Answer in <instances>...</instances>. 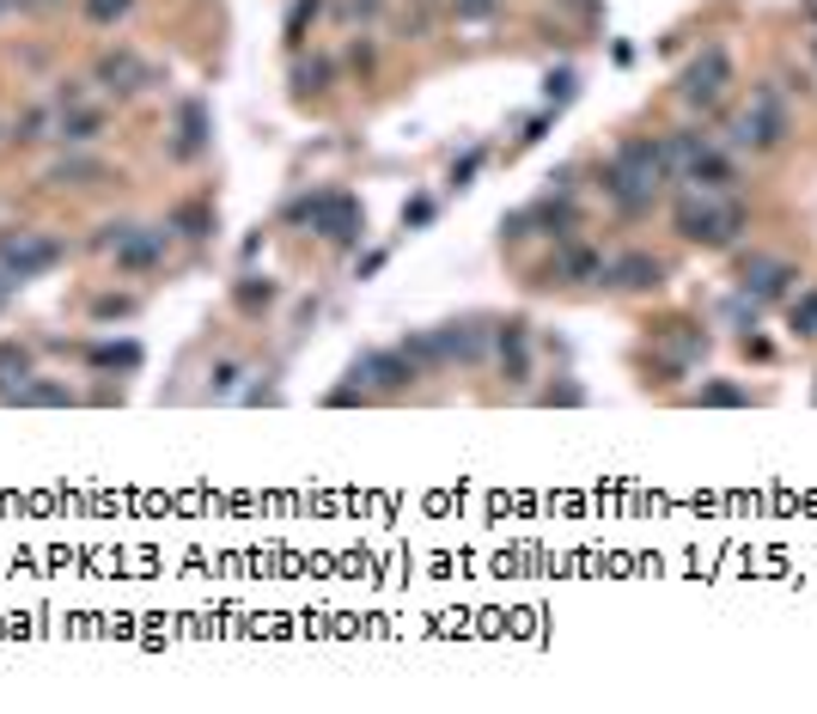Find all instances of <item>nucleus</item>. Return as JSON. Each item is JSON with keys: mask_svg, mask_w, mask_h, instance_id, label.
Returning <instances> with one entry per match:
<instances>
[{"mask_svg": "<svg viewBox=\"0 0 817 714\" xmlns=\"http://www.w3.org/2000/svg\"><path fill=\"white\" fill-rule=\"evenodd\" d=\"M671 177L665 171V140H622L617 159H610V171H604V189L617 196V208H629V214H641V208H653V196H659V184Z\"/></svg>", "mask_w": 817, "mask_h": 714, "instance_id": "1", "label": "nucleus"}, {"mask_svg": "<svg viewBox=\"0 0 817 714\" xmlns=\"http://www.w3.org/2000/svg\"><path fill=\"white\" fill-rule=\"evenodd\" d=\"M678 233L695 238V245H732L744 233V208L726 196L720 184H695L683 177L678 189Z\"/></svg>", "mask_w": 817, "mask_h": 714, "instance_id": "2", "label": "nucleus"}, {"mask_svg": "<svg viewBox=\"0 0 817 714\" xmlns=\"http://www.w3.org/2000/svg\"><path fill=\"white\" fill-rule=\"evenodd\" d=\"M287 220L294 226H311V233H324L330 245H355L360 226H367V214H360L355 196H336V189H318V196H299L294 208H287Z\"/></svg>", "mask_w": 817, "mask_h": 714, "instance_id": "3", "label": "nucleus"}, {"mask_svg": "<svg viewBox=\"0 0 817 714\" xmlns=\"http://www.w3.org/2000/svg\"><path fill=\"white\" fill-rule=\"evenodd\" d=\"M98 250H110L116 269H153L165 263V226H104Z\"/></svg>", "mask_w": 817, "mask_h": 714, "instance_id": "4", "label": "nucleus"}, {"mask_svg": "<svg viewBox=\"0 0 817 714\" xmlns=\"http://www.w3.org/2000/svg\"><path fill=\"white\" fill-rule=\"evenodd\" d=\"M55 257H62V245L44 233H7L0 238V269L13 281H32V275H44V269H55Z\"/></svg>", "mask_w": 817, "mask_h": 714, "instance_id": "5", "label": "nucleus"}, {"mask_svg": "<svg viewBox=\"0 0 817 714\" xmlns=\"http://www.w3.org/2000/svg\"><path fill=\"white\" fill-rule=\"evenodd\" d=\"M726 79H732V62H726V49H702V62H690V74H683V104H720Z\"/></svg>", "mask_w": 817, "mask_h": 714, "instance_id": "6", "label": "nucleus"}, {"mask_svg": "<svg viewBox=\"0 0 817 714\" xmlns=\"http://www.w3.org/2000/svg\"><path fill=\"white\" fill-rule=\"evenodd\" d=\"M98 86H104V93H116V98H135V93H147V86H153V67L140 62V56H128V49H116V56H104V62H98Z\"/></svg>", "mask_w": 817, "mask_h": 714, "instance_id": "7", "label": "nucleus"}, {"mask_svg": "<svg viewBox=\"0 0 817 714\" xmlns=\"http://www.w3.org/2000/svg\"><path fill=\"white\" fill-rule=\"evenodd\" d=\"M775 140H781V110H775V93H763L756 110L732 123V147H775Z\"/></svg>", "mask_w": 817, "mask_h": 714, "instance_id": "8", "label": "nucleus"}, {"mask_svg": "<svg viewBox=\"0 0 817 714\" xmlns=\"http://www.w3.org/2000/svg\"><path fill=\"white\" fill-rule=\"evenodd\" d=\"M0 404H18V409H67L74 391L67 385H49V379H18V385H0Z\"/></svg>", "mask_w": 817, "mask_h": 714, "instance_id": "9", "label": "nucleus"}, {"mask_svg": "<svg viewBox=\"0 0 817 714\" xmlns=\"http://www.w3.org/2000/svg\"><path fill=\"white\" fill-rule=\"evenodd\" d=\"M604 281H610V287H659V281H665V263H659V257H641V250H634V257H617V263L604 269Z\"/></svg>", "mask_w": 817, "mask_h": 714, "instance_id": "10", "label": "nucleus"}, {"mask_svg": "<svg viewBox=\"0 0 817 714\" xmlns=\"http://www.w3.org/2000/svg\"><path fill=\"white\" fill-rule=\"evenodd\" d=\"M355 379H372V385L397 391V385H409V379H416V367H409V355H360Z\"/></svg>", "mask_w": 817, "mask_h": 714, "instance_id": "11", "label": "nucleus"}, {"mask_svg": "<svg viewBox=\"0 0 817 714\" xmlns=\"http://www.w3.org/2000/svg\"><path fill=\"white\" fill-rule=\"evenodd\" d=\"M201 147H208V104L189 98V104L177 110V159H196Z\"/></svg>", "mask_w": 817, "mask_h": 714, "instance_id": "12", "label": "nucleus"}, {"mask_svg": "<svg viewBox=\"0 0 817 714\" xmlns=\"http://www.w3.org/2000/svg\"><path fill=\"white\" fill-rule=\"evenodd\" d=\"M98 177H104V159H86V153H74V159H55L49 165V184H74V189H92Z\"/></svg>", "mask_w": 817, "mask_h": 714, "instance_id": "13", "label": "nucleus"}, {"mask_svg": "<svg viewBox=\"0 0 817 714\" xmlns=\"http://www.w3.org/2000/svg\"><path fill=\"white\" fill-rule=\"evenodd\" d=\"M787 281H793V269H787V263H769V257H763V263L744 269V294H751V299H769V294H781Z\"/></svg>", "mask_w": 817, "mask_h": 714, "instance_id": "14", "label": "nucleus"}, {"mask_svg": "<svg viewBox=\"0 0 817 714\" xmlns=\"http://www.w3.org/2000/svg\"><path fill=\"white\" fill-rule=\"evenodd\" d=\"M98 128H104V116L98 110H62V123H55V140H67V147H86V140H98Z\"/></svg>", "mask_w": 817, "mask_h": 714, "instance_id": "15", "label": "nucleus"}, {"mask_svg": "<svg viewBox=\"0 0 817 714\" xmlns=\"http://www.w3.org/2000/svg\"><path fill=\"white\" fill-rule=\"evenodd\" d=\"M18 379H32V355L18 342H0V385H18Z\"/></svg>", "mask_w": 817, "mask_h": 714, "instance_id": "16", "label": "nucleus"}, {"mask_svg": "<svg viewBox=\"0 0 817 714\" xmlns=\"http://www.w3.org/2000/svg\"><path fill=\"white\" fill-rule=\"evenodd\" d=\"M592 275H604V263L592 250H568V257H561V281H592Z\"/></svg>", "mask_w": 817, "mask_h": 714, "instance_id": "17", "label": "nucleus"}, {"mask_svg": "<svg viewBox=\"0 0 817 714\" xmlns=\"http://www.w3.org/2000/svg\"><path fill=\"white\" fill-rule=\"evenodd\" d=\"M92 360H98V367H135L140 348H135V342H98Z\"/></svg>", "mask_w": 817, "mask_h": 714, "instance_id": "18", "label": "nucleus"}, {"mask_svg": "<svg viewBox=\"0 0 817 714\" xmlns=\"http://www.w3.org/2000/svg\"><path fill=\"white\" fill-rule=\"evenodd\" d=\"M171 226H177L184 238H208V233H214V214H208V208H184Z\"/></svg>", "mask_w": 817, "mask_h": 714, "instance_id": "19", "label": "nucleus"}, {"mask_svg": "<svg viewBox=\"0 0 817 714\" xmlns=\"http://www.w3.org/2000/svg\"><path fill=\"white\" fill-rule=\"evenodd\" d=\"M318 19V0H294V13H287V44H306V25Z\"/></svg>", "mask_w": 817, "mask_h": 714, "instance_id": "20", "label": "nucleus"}, {"mask_svg": "<svg viewBox=\"0 0 817 714\" xmlns=\"http://www.w3.org/2000/svg\"><path fill=\"white\" fill-rule=\"evenodd\" d=\"M62 123V116H55V110H32V116H25V123H18V140H44L49 128Z\"/></svg>", "mask_w": 817, "mask_h": 714, "instance_id": "21", "label": "nucleus"}, {"mask_svg": "<svg viewBox=\"0 0 817 714\" xmlns=\"http://www.w3.org/2000/svg\"><path fill=\"white\" fill-rule=\"evenodd\" d=\"M793 330H800V336H817V287L793 306Z\"/></svg>", "mask_w": 817, "mask_h": 714, "instance_id": "22", "label": "nucleus"}, {"mask_svg": "<svg viewBox=\"0 0 817 714\" xmlns=\"http://www.w3.org/2000/svg\"><path fill=\"white\" fill-rule=\"evenodd\" d=\"M135 0H86V19H98V25H110V19H123Z\"/></svg>", "mask_w": 817, "mask_h": 714, "instance_id": "23", "label": "nucleus"}, {"mask_svg": "<svg viewBox=\"0 0 817 714\" xmlns=\"http://www.w3.org/2000/svg\"><path fill=\"white\" fill-rule=\"evenodd\" d=\"M500 355H507L512 367H524V324H507V330H500Z\"/></svg>", "mask_w": 817, "mask_h": 714, "instance_id": "24", "label": "nucleus"}, {"mask_svg": "<svg viewBox=\"0 0 817 714\" xmlns=\"http://www.w3.org/2000/svg\"><path fill=\"white\" fill-rule=\"evenodd\" d=\"M269 299H275V287H269V281H245V287H238V306H269Z\"/></svg>", "mask_w": 817, "mask_h": 714, "instance_id": "25", "label": "nucleus"}, {"mask_svg": "<svg viewBox=\"0 0 817 714\" xmlns=\"http://www.w3.org/2000/svg\"><path fill=\"white\" fill-rule=\"evenodd\" d=\"M324 79H330V67H324V62L299 67V93H318V86H324Z\"/></svg>", "mask_w": 817, "mask_h": 714, "instance_id": "26", "label": "nucleus"}, {"mask_svg": "<svg viewBox=\"0 0 817 714\" xmlns=\"http://www.w3.org/2000/svg\"><path fill=\"white\" fill-rule=\"evenodd\" d=\"M702 404H744V391L739 385H708L702 391Z\"/></svg>", "mask_w": 817, "mask_h": 714, "instance_id": "27", "label": "nucleus"}, {"mask_svg": "<svg viewBox=\"0 0 817 714\" xmlns=\"http://www.w3.org/2000/svg\"><path fill=\"white\" fill-rule=\"evenodd\" d=\"M573 98V74H549V104H568Z\"/></svg>", "mask_w": 817, "mask_h": 714, "instance_id": "28", "label": "nucleus"}, {"mask_svg": "<svg viewBox=\"0 0 817 714\" xmlns=\"http://www.w3.org/2000/svg\"><path fill=\"white\" fill-rule=\"evenodd\" d=\"M476 165H482V153H470V159H463V165H451V184H470V177H476Z\"/></svg>", "mask_w": 817, "mask_h": 714, "instance_id": "29", "label": "nucleus"}, {"mask_svg": "<svg viewBox=\"0 0 817 714\" xmlns=\"http://www.w3.org/2000/svg\"><path fill=\"white\" fill-rule=\"evenodd\" d=\"M232 385H238V360H226V367H220V373H214V391H220V397H226Z\"/></svg>", "mask_w": 817, "mask_h": 714, "instance_id": "30", "label": "nucleus"}, {"mask_svg": "<svg viewBox=\"0 0 817 714\" xmlns=\"http://www.w3.org/2000/svg\"><path fill=\"white\" fill-rule=\"evenodd\" d=\"M403 220H409V226H421V220H433V202H409V208H403Z\"/></svg>", "mask_w": 817, "mask_h": 714, "instance_id": "31", "label": "nucleus"}, {"mask_svg": "<svg viewBox=\"0 0 817 714\" xmlns=\"http://www.w3.org/2000/svg\"><path fill=\"white\" fill-rule=\"evenodd\" d=\"M18 7H49V0H18Z\"/></svg>", "mask_w": 817, "mask_h": 714, "instance_id": "32", "label": "nucleus"}, {"mask_svg": "<svg viewBox=\"0 0 817 714\" xmlns=\"http://www.w3.org/2000/svg\"><path fill=\"white\" fill-rule=\"evenodd\" d=\"M0 7H7V0H0Z\"/></svg>", "mask_w": 817, "mask_h": 714, "instance_id": "33", "label": "nucleus"}]
</instances>
